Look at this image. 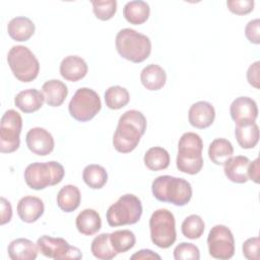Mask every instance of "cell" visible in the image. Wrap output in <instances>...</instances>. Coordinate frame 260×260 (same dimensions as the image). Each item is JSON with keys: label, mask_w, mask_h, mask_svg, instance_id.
Segmentation results:
<instances>
[{"label": "cell", "mask_w": 260, "mask_h": 260, "mask_svg": "<svg viewBox=\"0 0 260 260\" xmlns=\"http://www.w3.org/2000/svg\"><path fill=\"white\" fill-rule=\"evenodd\" d=\"M42 92L48 106L59 107L64 103L68 94V88L61 80L50 79L43 84Z\"/></svg>", "instance_id": "21"}, {"label": "cell", "mask_w": 260, "mask_h": 260, "mask_svg": "<svg viewBox=\"0 0 260 260\" xmlns=\"http://www.w3.org/2000/svg\"><path fill=\"white\" fill-rule=\"evenodd\" d=\"M151 191L158 201L177 206L186 205L192 197V187L188 181L169 175L155 178L151 184Z\"/></svg>", "instance_id": "2"}, {"label": "cell", "mask_w": 260, "mask_h": 260, "mask_svg": "<svg viewBox=\"0 0 260 260\" xmlns=\"http://www.w3.org/2000/svg\"><path fill=\"white\" fill-rule=\"evenodd\" d=\"M204 228L205 224L203 219L197 214H191L187 216L181 225L182 234L184 237L191 240L199 239L203 235Z\"/></svg>", "instance_id": "34"}, {"label": "cell", "mask_w": 260, "mask_h": 260, "mask_svg": "<svg viewBox=\"0 0 260 260\" xmlns=\"http://www.w3.org/2000/svg\"><path fill=\"white\" fill-rule=\"evenodd\" d=\"M230 114L236 125L251 123L255 122L258 117V107L253 99L239 96L231 104Z\"/></svg>", "instance_id": "14"}, {"label": "cell", "mask_w": 260, "mask_h": 260, "mask_svg": "<svg viewBox=\"0 0 260 260\" xmlns=\"http://www.w3.org/2000/svg\"><path fill=\"white\" fill-rule=\"evenodd\" d=\"M236 139L239 145L244 149H250L256 146L259 140V127L255 122L238 124L235 129Z\"/></svg>", "instance_id": "26"}, {"label": "cell", "mask_w": 260, "mask_h": 260, "mask_svg": "<svg viewBox=\"0 0 260 260\" xmlns=\"http://www.w3.org/2000/svg\"><path fill=\"white\" fill-rule=\"evenodd\" d=\"M65 175L64 168L57 161L32 162L24 170V181L34 190H43L59 184Z\"/></svg>", "instance_id": "5"}, {"label": "cell", "mask_w": 260, "mask_h": 260, "mask_svg": "<svg viewBox=\"0 0 260 260\" xmlns=\"http://www.w3.org/2000/svg\"><path fill=\"white\" fill-rule=\"evenodd\" d=\"M142 215L140 199L133 194L121 196L107 210V221L111 226L136 223Z\"/></svg>", "instance_id": "7"}, {"label": "cell", "mask_w": 260, "mask_h": 260, "mask_svg": "<svg viewBox=\"0 0 260 260\" xmlns=\"http://www.w3.org/2000/svg\"><path fill=\"white\" fill-rule=\"evenodd\" d=\"M110 241L117 254L125 253L132 249L136 243L133 232L129 230H119L110 234Z\"/></svg>", "instance_id": "32"}, {"label": "cell", "mask_w": 260, "mask_h": 260, "mask_svg": "<svg viewBox=\"0 0 260 260\" xmlns=\"http://www.w3.org/2000/svg\"><path fill=\"white\" fill-rule=\"evenodd\" d=\"M8 256L12 260H34L38 256V245L25 238H18L10 242Z\"/></svg>", "instance_id": "19"}, {"label": "cell", "mask_w": 260, "mask_h": 260, "mask_svg": "<svg viewBox=\"0 0 260 260\" xmlns=\"http://www.w3.org/2000/svg\"><path fill=\"white\" fill-rule=\"evenodd\" d=\"M75 225L80 234L84 236H92L101 230L102 219L98 211L86 208L77 215Z\"/></svg>", "instance_id": "24"}, {"label": "cell", "mask_w": 260, "mask_h": 260, "mask_svg": "<svg viewBox=\"0 0 260 260\" xmlns=\"http://www.w3.org/2000/svg\"><path fill=\"white\" fill-rule=\"evenodd\" d=\"M203 141L194 132L184 133L178 143V154L176 159L177 168L180 172L196 175L203 167L202 157Z\"/></svg>", "instance_id": "4"}, {"label": "cell", "mask_w": 260, "mask_h": 260, "mask_svg": "<svg viewBox=\"0 0 260 260\" xmlns=\"http://www.w3.org/2000/svg\"><path fill=\"white\" fill-rule=\"evenodd\" d=\"M259 176H260V172H259V158L257 157L255 160H253L252 162L250 161V164H249L248 178H249V180H252L253 182L258 184L259 183Z\"/></svg>", "instance_id": "42"}, {"label": "cell", "mask_w": 260, "mask_h": 260, "mask_svg": "<svg viewBox=\"0 0 260 260\" xmlns=\"http://www.w3.org/2000/svg\"><path fill=\"white\" fill-rule=\"evenodd\" d=\"M245 36L252 44H260V20L259 18L250 20L245 27Z\"/></svg>", "instance_id": "39"}, {"label": "cell", "mask_w": 260, "mask_h": 260, "mask_svg": "<svg viewBox=\"0 0 260 260\" xmlns=\"http://www.w3.org/2000/svg\"><path fill=\"white\" fill-rule=\"evenodd\" d=\"M22 118L15 110H7L0 123V151L10 153L18 149L20 144V132Z\"/></svg>", "instance_id": "10"}, {"label": "cell", "mask_w": 260, "mask_h": 260, "mask_svg": "<svg viewBox=\"0 0 260 260\" xmlns=\"http://www.w3.org/2000/svg\"><path fill=\"white\" fill-rule=\"evenodd\" d=\"M82 179L89 188L101 189L108 181V173L104 167L92 164L83 169Z\"/></svg>", "instance_id": "30"}, {"label": "cell", "mask_w": 260, "mask_h": 260, "mask_svg": "<svg viewBox=\"0 0 260 260\" xmlns=\"http://www.w3.org/2000/svg\"><path fill=\"white\" fill-rule=\"evenodd\" d=\"M226 6L229 10L237 15H245L250 13L254 8L253 0H228Z\"/></svg>", "instance_id": "37"}, {"label": "cell", "mask_w": 260, "mask_h": 260, "mask_svg": "<svg viewBox=\"0 0 260 260\" xmlns=\"http://www.w3.org/2000/svg\"><path fill=\"white\" fill-rule=\"evenodd\" d=\"M149 230L152 243L159 248H170L177 239L174 214L166 208L157 209L151 214Z\"/></svg>", "instance_id": "8"}, {"label": "cell", "mask_w": 260, "mask_h": 260, "mask_svg": "<svg viewBox=\"0 0 260 260\" xmlns=\"http://www.w3.org/2000/svg\"><path fill=\"white\" fill-rule=\"evenodd\" d=\"M102 109L99 94L91 88H78L69 102L68 110L70 116L79 122L91 120Z\"/></svg>", "instance_id": "9"}, {"label": "cell", "mask_w": 260, "mask_h": 260, "mask_svg": "<svg viewBox=\"0 0 260 260\" xmlns=\"http://www.w3.org/2000/svg\"><path fill=\"white\" fill-rule=\"evenodd\" d=\"M90 251L95 258L101 260H110L115 258L117 255L116 251L112 247L110 234L107 233H103L92 240Z\"/></svg>", "instance_id": "31"}, {"label": "cell", "mask_w": 260, "mask_h": 260, "mask_svg": "<svg viewBox=\"0 0 260 260\" xmlns=\"http://www.w3.org/2000/svg\"><path fill=\"white\" fill-rule=\"evenodd\" d=\"M174 258L176 260H198L200 259V252L194 244L182 242L175 248Z\"/></svg>", "instance_id": "36"}, {"label": "cell", "mask_w": 260, "mask_h": 260, "mask_svg": "<svg viewBox=\"0 0 260 260\" xmlns=\"http://www.w3.org/2000/svg\"><path fill=\"white\" fill-rule=\"evenodd\" d=\"M234 154L233 144L224 138H215L208 147V156L215 165H224Z\"/></svg>", "instance_id": "28"}, {"label": "cell", "mask_w": 260, "mask_h": 260, "mask_svg": "<svg viewBox=\"0 0 260 260\" xmlns=\"http://www.w3.org/2000/svg\"><path fill=\"white\" fill-rule=\"evenodd\" d=\"M146 118L137 110L126 111L119 119L113 136V145L118 152L128 153L136 148L146 130Z\"/></svg>", "instance_id": "1"}, {"label": "cell", "mask_w": 260, "mask_h": 260, "mask_svg": "<svg viewBox=\"0 0 260 260\" xmlns=\"http://www.w3.org/2000/svg\"><path fill=\"white\" fill-rule=\"evenodd\" d=\"M260 240L258 237L249 238L243 244V255L249 260H259Z\"/></svg>", "instance_id": "38"}, {"label": "cell", "mask_w": 260, "mask_h": 260, "mask_svg": "<svg viewBox=\"0 0 260 260\" xmlns=\"http://www.w3.org/2000/svg\"><path fill=\"white\" fill-rule=\"evenodd\" d=\"M144 165L150 171L166 170L170 165V154L167 149L160 146L150 147L144 154Z\"/></svg>", "instance_id": "29"}, {"label": "cell", "mask_w": 260, "mask_h": 260, "mask_svg": "<svg viewBox=\"0 0 260 260\" xmlns=\"http://www.w3.org/2000/svg\"><path fill=\"white\" fill-rule=\"evenodd\" d=\"M259 66L260 62L256 61L253 64H251L247 70V80L250 85H252L255 88H259L260 85V79H259Z\"/></svg>", "instance_id": "40"}, {"label": "cell", "mask_w": 260, "mask_h": 260, "mask_svg": "<svg viewBox=\"0 0 260 260\" xmlns=\"http://www.w3.org/2000/svg\"><path fill=\"white\" fill-rule=\"evenodd\" d=\"M44 211L43 201L36 196H24L17 203V214L22 221L27 223L37 221Z\"/></svg>", "instance_id": "17"}, {"label": "cell", "mask_w": 260, "mask_h": 260, "mask_svg": "<svg viewBox=\"0 0 260 260\" xmlns=\"http://www.w3.org/2000/svg\"><path fill=\"white\" fill-rule=\"evenodd\" d=\"M35 23L25 16H16L7 25L9 37L16 42L27 41L35 34Z\"/></svg>", "instance_id": "22"}, {"label": "cell", "mask_w": 260, "mask_h": 260, "mask_svg": "<svg viewBox=\"0 0 260 260\" xmlns=\"http://www.w3.org/2000/svg\"><path fill=\"white\" fill-rule=\"evenodd\" d=\"M140 80L146 89L158 90L166 84L167 73L159 65L149 64L142 69L140 73Z\"/></svg>", "instance_id": "23"}, {"label": "cell", "mask_w": 260, "mask_h": 260, "mask_svg": "<svg viewBox=\"0 0 260 260\" xmlns=\"http://www.w3.org/2000/svg\"><path fill=\"white\" fill-rule=\"evenodd\" d=\"M250 159L244 155L232 156L223 166V172L225 177L238 184L246 183L248 178V168H249Z\"/></svg>", "instance_id": "18"}, {"label": "cell", "mask_w": 260, "mask_h": 260, "mask_svg": "<svg viewBox=\"0 0 260 260\" xmlns=\"http://www.w3.org/2000/svg\"><path fill=\"white\" fill-rule=\"evenodd\" d=\"M1 200V219H0V223L1 225L9 222L11 220L12 217V207L10 202L5 199L4 197L0 198Z\"/></svg>", "instance_id": "41"}, {"label": "cell", "mask_w": 260, "mask_h": 260, "mask_svg": "<svg viewBox=\"0 0 260 260\" xmlns=\"http://www.w3.org/2000/svg\"><path fill=\"white\" fill-rule=\"evenodd\" d=\"M88 67L84 59L76 55L65 57L60 64V74L68 81H78L87 73Z\"/></svg>", "instance_id": "16"}, {"label": "cell", "mask_w": 260, "mask_h": 260, "mask_svg": "<svg viewBox=\"0 0 260 260\" xmlns=\"http://www.w3.org/2000/svg\"><path fill=\"white\" fill-rule=\"evenodd\" d=\"M25 142L32 153L42 156L50 154L55 146L52 134L41 127L29 129L25 135Z\"/></svg>", "instance_id": "13"}, {"label": "cell", "mask_w": 260, "mask_h": 260, "mask_svg": "<svg viewBox=\"0 0 260 260\" xmlns=\"http://www.w3.org/2000/svg\"><path fill=\"white\" fill-rule=\"evenodd\" d=\"M131 259H137V260H144V259H160V256L153 251L149 249H143L136 253H134L131 256Z\"/></svg>", "instance_id": "43"}, {"label": "cell", "mask_w": 260, "mask_h": 260, "mask_svg": "<svg viewBox=\"0 0 260 260\" xmlns=\"http://www.w3.org/2000/svg\"><path fill=\"white\" fill-rule=\"evenodd\" d=\"M92 10L96 18L101 20L111 19L117 11L116 0H103V1H91Z\"/></svg>", "instance_id": "35"}, {"label": "cell", "mask_w": 260, "mask_h": 260, "mask_svg": "<svg viewBox=\"0 0 260 260\" xmlns=\"http://www.w3.org/2000/svg\"><path fill=\"white\" fill-rule=\"evenodd\" d=\"M215 119V110L213 106L205 101L193 104L188 111L189 123L198 129L209 127Z\"/></svg>", "instance_id": "15"}, {"label": "cell", "mask_w": 260, "mask_h": 260, "mask_svg": "<svg viewBox=\"0 0 260 260\" xmlns=\"http://www.w3.org/2000/svg\"><path fill=\"white\" fill-rule=\"evenodd\" d=\"M116 50L119 55L133 63H141L146 60L151 52L149 38L132 28H122L115 40Z\"/></svg>", "instance_id": "3"}, {"label": "cell", "mask_w": 260, "mask_h": 260, "mask_svg": "<svg viewBox=\"0 0 260 260\" xmlns=\"http://www.w3.org/2000/svg\"><path fill=\"white\" fill-rule=\"evenodd\" d=\"M39 251L46 257L55 260L81 259L82 253L77 247L70 246L63 238H54L44 235L38 239Z\"/></svg>", "instance_id": "12"}, {"label": "cell", "mask_w": 260, "mask_h": 260, "mask_svg": "<svg viewBox=\"0 0 260 260\" xmlns=\"http://www.w3.org/2000/svg\"><path fill=\"white\" fill-rule=\"evenodd\" d=\"M44 94L36 88L19 91L14 98V105L23 113H32L42 108Z\"/></svg>", "instance_id": "20"}, {"label": "cell", "mask_w": 260, "mask_h": 260, "mask_svg": "<svg viewBox=\"0 0 260 260\" xmlns=\"http://www.w3.org/2000/svg\"><path fill=\"white\" fill-rule=\"evenodd\" d=\"M208 251L215 259H230L235 254V239L231 230L223 224L214 225L207 237Z\"/></svg>", "instance_id": "11"}, {"label": "cell", "mask_w": 260, "mask_h": 260, "mask_svg": "<svg viewBox=\"0 0 260 260\" xmlns=\"http://www.w3.org/2000/svg\"><path fill=\"white\" fill-rule=\"evenodd\" d=\"M80 201V191L74 185H66L62 187L57 194V205L65 212H72L77 209Z\"/></svg>", "instance_id": "27"}, {"label": "cell", "mask_w": 260, "mask_h": 260, "mask_svg": "<svg viewBox=\"0 0 260 260\" xmlns=\"http://www.w3.org/2000/svg\"><path fill=\"white\" fill-rule=\"evenodd\" d=\"M7 62L13 75L21 82H30L39 74L40 63L25 46H13L7 54Z\"/></svg>", "instance_id": "6"}, {"label": "cell", "mask_w": 260, "mask_h": 260, "mask_svg": "<svg viewBox=\"0 0 260 260\" xmlns=\"http://www.w3.org/2000/svg\"><path fill=\"white\" fill-rule=\"evenodd\" d=\"M130 100L128 90L120 85L110 86L105 91V102L108 108L112 110H119L125 107Z\"/></svg>", "instance_id": "33"}, {"label": "cell", "mask_w": 260, "mask_h": 260, "mask_svg": "<svg viewBox=\"0 0 260 260\" xmlns=\"http://www.w3.org/2000/svg\"><path fill=\"white\" fill-rule=\"evenodd\" d=\"M149 13L150 8L148 3L141 0L129 1L123 8V15L125 19L135 25L144 23L148 19Z\"/></svg>", "instance_id": "25"}]
</instances>
